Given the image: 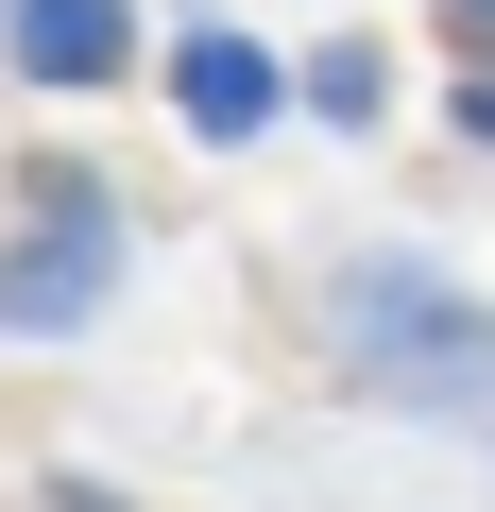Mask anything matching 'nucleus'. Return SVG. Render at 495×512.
I'll list each match as a JSON object with an SVG mask.
<instances>
[{
	"mask_svg": "<svg viewBox=\"0 0 495 512\" xmlns=\"http://www.w3.org/2000/svg\"><path fill=\"white\" fill-rule=\"evenodd\" d=\"M325 308H342L359 393H393V410H478V393H495V308H478V291H444L427 256H359Z\"/></svg>",
	"mask_w": 495,
	"mask_h": 512,
	"instance_id": "nucleus-1",
	"label": "nucleus"
},
{
	"mask_svg": "<svg viewBox=\"0 0 495 512\" xmlns=\"http://www.w3.org/2000/svg\"><path fill=\"white\" fill-rule=\"evenodd\" d=\"M103 291H120V205L86 154H35V239H0V325L69 342V325H103Z\"/></svg>",
	"mask_w": 495,
	"mask_h": 512,
	"instance_id": "nucleus-2",
	"label": "nucleus"
},
{
	"mask_svg": "<svg viewBox=\"0 0 495 512\" xmlns=\"http://www.w3.org/2000/svg\"><path fill=\"white\" fill-rule=\"evenodd\" d=\"M171 103H188V137H222V154H239V137H257V120L291 103V69H274L257 35H222V18H188V35H171Z\"/></svg>",
	"mask_w": 495,
	"mask_h": 512,
	"instance_id": "nucleus-3",
	"label": "nucleus"
},
{
	"mask_svg": "<svg viewBox=\"0 0 495 512\" xmlns=\"http://www.w3.org/2000/svg\"><path fill=\"white\" fill-rule=\"evenodd\" d=\"M0 35H18L35 86H120V69H137V0H18Z\"/></svg>",
	"mask_w": 495,
	"mask_h": 512,
	"instance_id": "nucleus-4",
	"label": "nucleus"
},
{
	"mask_svg": "<svg viewBox=\"0 0 495 512\" xmlns=\"http://www.w3.org/2000/svg\"><path fill=\"white\" fill-rule=\"evenodd\" d=\"M376 103H393V52H359V35H342V52H308V120H342V137H359Z\"/></svg>",
	"mask_w": 495,
	"mask_h": 512,
	"instance_id": "nucleus-5",
	"label": "nucleus"
},
{
	"mask_svg": "<svg viewBox=\"0 0 495 512\" xmlns=\"http://www.w3.org/2000/svg\"><path fill=\"white\" fill-rule=\"evenodd\" d=\"M444 52H461V86H495V0H444Z\"/></svg>",
	"mask_w": 495,
	"mask_h": 512,
	"instance_id": "nucleus-6",
	"label": "nucleus"
},
{
	"mask_svg": "<svg viewBox=\"0 0 495 512\" xmlns=\"http://www.w3.org/2000/svg\"><path fill=\"white\" fill-rule=\"evenodd\" d=\"M444 120H461V137H478V154H495V86H461V103H444Z\"/></svg>",
	"mask_w": 495,
	"mask_h": 512,
	"instance_id": "nucleus-7",
	"label": "nucleus"
}]
</instances>
